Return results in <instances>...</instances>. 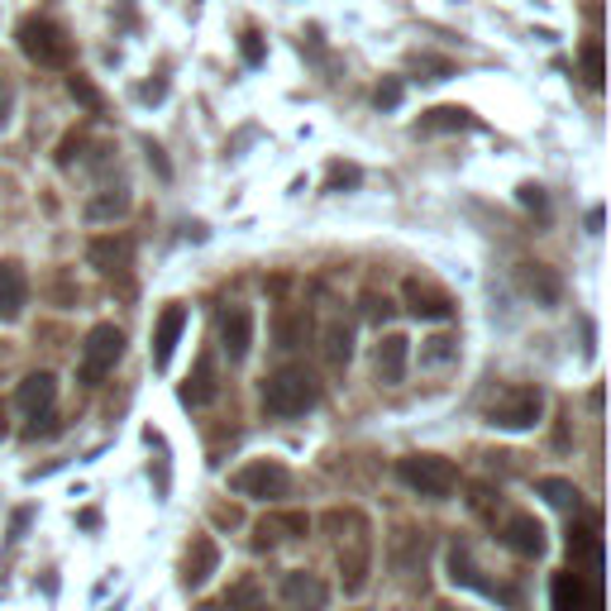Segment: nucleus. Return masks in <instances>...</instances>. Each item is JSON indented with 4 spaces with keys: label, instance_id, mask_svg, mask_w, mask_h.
<instances>
[{
    "label": "nucleus",
    "instance_id": "nucleus-37",
    "mask_svg": "<svg viewBox=\"0 0 611 611\" xmlns=\"http://www.w3.org/2000/svg\"><path fill=\"white\" fill-rule=\"evenodd\" d=\"M72 149H82V139H62V153H58L62 168H72Z\"/></svg>",
    "mask_w": 611,
    "mask_h": 611
},
{
    "label": "nucleus",
    "instance_id": "nucleus-39",
    "mask_svg": "<svg viewBox=\"0 0 611 611\" xmlns=\"http://www.w3.org/2000/svg\"><path fill=\"white\" fill-rule=\"evenodd\" d=\"M602 220H607V216H602V206H592V211H588V230L598 234V230H602Z\"/></svg>",
    "mask_w": 611,
    "mask_h": 611
},
{
    "label": "nucleus",
    "instance_id": "nucleus-30",
    "mask_svg": "<svg viewBox=\"0 0 611 611\" xmlns=\"http://www.w3.org/2000/svg\"><path fill=\"white\" fill-rule=\"evenodd\" d=\"M68 91H72V101H82L87 110H101V91H96L82 72H72V77H68Z\"/></svg>",
    "mask_w": 611,
    "mask_h": 611
},
{
    "label": "nucleus",
    "instance_id": "nucleus-36",
    "mask_svg": "<svg viewBox=\"0 0 611 611\" xmlns=\"http://www.w3.org/2000/svg\"><path fill=\"white\" fill-rule=\"evenodd\" d=\"M239 48H244V62H263V39L253 34V29L244 34V43H239Z\"/></svg>",
    "mask_w": 611,
    "mask_h": 611
},
{
    "label": "nucleus",
    "instance_id": "nucleus-5",
    "mask_svg": "<svg viewBox=\"0 0 611 611\" xmlns=\"http://www.w3.org/2000/svg\"><path fill=\"white\" fill-rule=\"evenodd\" d=\"M230 488L239 497H253V502H282V497L292 492V473H287L278 459H253L230 478Z\"/></svg>",
    "mask_w": 611,
    "mask_h": 611
},
{
    "label": "nucleus",
    "instance_id": "nucleus-17",
    "mask_svg": "<svg viewBox=\"0 0 611 611\" xmlns=\"http://www.w3.org/2000/svg\"><path fill=\"white\" fill-rule=\"evenodd\" d=\"M182 330H187V311L182 306H168V311L158 315V325H153V368L172 363V349H177V340H182Z\"/></svg>",
    "mask_w": 611,
    "mask_h": 611
},
{
    "label": "nucleus",
    "instance_id": "nucleus-13",
    "mask_svg": "<svg viewBox=\"0 0 611 611\" xmlns=\"http://www.w3.org/2000/svg\"><path fill=\"white\" fill-rule=\"evenodd\" d=\"M91 263L106 272V278H130V263H134V239L124 234H106V239H91Z\"/></svg>",
    "mask_w": 611,
    "mask_h": 611
},
{
    "label": "nucleus",
    "instance_id": "nucleus-11",
    "mask_svg": "<svg viewBox=\"0 0 611 611\" xmlns=\"http://www.w3.org/2000/svg\"><path fill=\"white\" fill-rule=\"evenodd\" d=\"M502 540H507V550H517L521 559H540L544 554V525L530 517V511H511V517L502 521Z\"/></svg>",
    "mask_w": 611,
    "mask_h": 611
},
{
    "label": "nucleus",
    "instance_id": "nucleus-12",
    "mask_svg": "<svg viewBox=\"0 0 611 611\" xmlns=\"http://www.w3.org/2000/svg\"><path fill=\"white\" fill-rule=\"evenodd\" d=\"M249 344H253V311L249 306H230V311L220 315V349L230 353V363H244Z\"/></svg>",
    "mask_w": 611,
    "mask_h": 611
},
{
    "label": "nucleus",
    "instance_id": "nucleus-40",
    "mask_svg": "<svg viewBox=\"0 0 611 611\" xmlns=\"http://www.w3.org/2000/svg\"><path fill=\"white\" fill-rule=\"evenodd\" d=\"M0 435H6V415H0Z\"/></svg>",
    "mask_w": 611,
    "mask_h": 611
},
{
    "label": "nucleus",
    "instance_id": "nucleus-2",
    "mask_svg": "<svg viewBox=\"0 0 611 611\" xmlns=\"http://www.w3.org/2000/svg\"><path fill=\"white\" fill-rule=\"evenodd\" d=\"M320 401V382L311 368H278L268 382H263V407L272 415H306Z\"/></svg>",
    "mask_w": 611,
    "mask_h": 611
},
{
    "label": "nucleus",
    "instance_id": "nucleus-1",
    "mask_svg": "<svg viewBox=\"0 0 611 611\" xmlns=\"http://www.w3.org/2000/svg\"><path fill=\"white\" fill-rule=\"evenodd\" d=\"M325 525L340 535V569H344V592L359 598L368 588V564H373V540H368V521L359 511H330Z\"/></svg>",
    "mask_w": 611,
    "mask_h": 611
},
{
    "label": "nucleus",
    "instance_id": "nucleus-25",
    "mask_svg": "<svg viewBox=\"0 0 611 611\" xmlns=\"http://www.w3.org/2000/svg\"><path fill=\"white\" fill-rule=\"evenodd\" d=\"M353 359V325H344V320H330L325 325V363L330 368H344Z\"/></svg>",
    "mask_w": 611,
    "mask_h": 611
},
{
    "label": "nucleus",
    "instance_id": "nucleus-22",
    "mask_svg": "<svg viewBox=\"0 0 611 611\" xmlns=\"http://www.w3.org/2000/svg\"><path fill=\"white\" fill-rule=\"evenodd\" d=\"M306 530H311V517H263L259 530H253V544H259V550H268V544L306 535Z\"/></svg>",
    "mask_w": 611,
    "mask_h": 611
},
{
    "label": "nucleus",
    "instance_id": "nucleus-35",
    "mask_svg": "<svg viewBox=\"0 0 611 611\" xmlns=\"http://www.w3.org/2000/svg\"><path fill=\"white\" fill-rule=\"evenodd\" d=\"M521 206H530V211L544 216V191H540L535 182H525V187H521Z\"/></svg>",
    "mask_w": 611,
    "mask_h": 611
},
{
    "label": "nucleus",
    "instance_id": "nucleus-18",
    "mask_svg": "<svg viewBox=\"0 0 611 611\" xmlns=\"http://www.w3.org/2000/svg\"><path fill=\"white\" fill-rule=\"evenodd\" d=\"M29 301V278L20 263H0V320H20Z\"/></svg>",
    "mask_w": 611,
    "mask_h": 611
},
{
    "label": "nucleus",
    "instance_id": "nucleus-20",
    "mask_svg": "<svg viewBox=\"0 0 611 611\" xmlns=\"http://www.w3.org/2000/svg\"><path fill=\"white\" fill-rule=\"evenodd\" d=\"M216 397H220L216 359H211V353H201V359H197V373H191V378L182 382V401H187V407H211Z\"/></svg>",
    "mask_w": 611,
    "mask_h": 611
},
{
    "label": "nucleus",
    "instance_id": "nucleus-15",
    "mask_svg": "<svg viewBox=\"0 0 611 611\" xmlns=\"http://www.w3.org/2000/svg\"><path fill=\"white\" fill-rule=\"evenodd\" d=\"M216 564H220L216 540H211V535H191V544H187V559H182V583H187V588H201L206 578L216 573Z\"/></svg>",
    "mask_w": 611,
    "mask_h": 611
},
{
    "label": "nucleus",
    "instance_id": "nucleus-41",
    "mask_svg": "<svg viewBox=\"0 0 611 611\" xmlns=\"http://www.w3.org/2000/svg\"><path fill=\"white\" fill-rule=\"evenodd\" d=\"M249 611H268V607H249Z\"/></svg>",
    "mask_w": 611,
    "mask_h": 611
},
{
    "label": "nucleus",
    "instance_id": "nucleus-28",
    "mask_svg": "<svg viewBox=\"0 0 611 611\" xmlns=\"http://www.w3.org/2000/svg\"><path fill=\"white\" fill-rule=\"evenodd\" d=\"M359 182H363V172L353 163H330V172H325V191H349Z\"/></svg>",
    "mask_w": 611,
    "mask_h": 611
},
{
    "label": "nucleus",
    "instance_id": "nucleus-3",
    "mask_svg": "<svg viewBox=\"0 0 611 611\" xmlns=\"http://www.w3.org/2000/svg\"><path fill=\"white\" fill-rule=\"evenodd\" d=\"M14 39H20V53L29 62H39V68H68V62H72V39L62 34L53 20H43V14H29V20H20Z\"/></svg>",
    "mask_w": 611,
    "mask_h": 611
},
{
    "label": "nucleus",
    "instance_id": "nucleus-9",
    "mask_svg": "<svg viewBox=\"0 0 611 611\" xmlns=\"http://www.w3.org/2000/svg\"><path fill=\"white\" fill-rule=\"evenodd\" d=\"M282 602L292 607V611H325L330 607V588H325V578L320 573H306V569H292V573H282Z\"/></svg>",
    "mask_w": 611,
    "mask_h": 611
},
{
    "label": "nucleus",
    "instance_id": "nucleus-31",
    "mask_svg": "<svg viewBox=\"0 0 611 611\" xmlns=\"http://www.w3.org/2000/svg\"><path fill=\"white\" fill-rule=\"evenodd\" d=\"M459 353V340H449V334H435V340L425 344V353H421V363H449Z\"/></svg>",
    "mask_w": 611,
    "mask_h": 611
},
{
    "label": "nucleus",
    "instance_id": "nucleus-16",
    "mask_svg": "<svg viewBox=\"0 0 611 611\" xmlns=\"http://www.w3.org/2000/svg\"><path fill=\"white\" fill-rule=\"evenodd\" d=\"M449 130H482V120L463 106H435L415 120V134H449Z\"/></svg>",
    "mask_w": 611,
    "mask_h": 611
},
{
    "label": "nucleus",
    "instance_id": "nucleus-21",
    "mask_svg": "<svg viewBox=\"0 0 611 611\" xmlns=\"http://www.w3.org/2000/svg\"><path fill=\"white\" fill-rule=\"evenodd\" d=\"M407 359H411V340L407 334H388V340L378 344V382H401L407 378Z\"/></svg>",
    "mask_w": 611,
    "mask_h": 611
},
{
    "label": "nucleus",
    "instance_id": "nucleus-38",
    "mask_svg": "<svg viewBox=\"0 0 611 611\" xmlns=\"http://www.w3.org/2000/svg\"><path fill=\"white\" fill-rule=\"evenodd\" d=\"M149 163H153L158 172H163V177H168V158H163V149H158V143H149Z\"/></svg>",
    "mask_w": 611,
    "mask_h": 611
},
{
    "label": "nucleus",
    "instance_id": "nucleus-32",
    "mask_svg": "<svg viewBox=\"0 0 611 611\" xmlns=\"http://www.w3.org/2000/svg\"><path fill=\"white\" fill-rule=\"evenodd\" d=\"M583 72H588L592 87H602V43H598V39L583 43Z\"/></svg>",
    "mask_w": 611,
    "mask_h": 611
},
{
    "label": "nucleus",
    "instance_id": "nucleus-6",
    "mask_svg": "<svg viewBox=\"0 0 611 611\" xmlns=\"http://www.w3.org/2000/svg\"><path fill=\"white\" fill-rule=\"evenodd\" d=\"M120 353H124V334L116 325H91L87 330V340H82V363H77V378L87 382V388H96L110 368L120 363Z\"/></svg>",
    "mask_w": 611,
    "mask_h": 611
},
{
    "label": "nucleus",
    "instance_id": "nucleus-34",
    "mask_svg": "<svg viewBox=\"0 0 611 611\" xmlns=\"http://www.w3.org/2000/svg\"><path fill=\"white\" fill-rule=\"evenodd\" d=\"M378 106L382 110H397L401 106V82H397V77H388V82L378 87Z\"/></svg>",
    "mask_w": 611,
    "mask_h": 611
},
{
    "label": "nucleus",
    "instance_id": "nucleus-14",
    "mask_svg": "<svg viewBox=\"0 0 611 611\" xmlns=\"http://www.w3.org/2000/svg\"><path fill=\"white\" fill-rule=\"evenodd\" d=\"M449 578H454L459 588H473V592H482V598H511V592H507L502 583L482 578V569L469 559V550H463V544H449Z\"/></svg>",
    "mask_w": 611,
    "mask_h": 611
},
{
    "label": "nucleus",
    "instance_id": "nucleus-27",
    "mask_svg": "<svg viewBox=\"0 0 611 611\" xmlns=\"http://www.w3.org/2000/svg\"><path fill=\"white\" fill-rule=\"evenodd\" d=\"M124 211H130V191H124V187H110V191H101V197L87 206L91 220H120Z\"/></svg>",
    "mask_w": 611,
    "mask_h": 611
},
{
    "label": "nucleus",
    "instance_id": "nucleus-8",
    "mask_svg": "<svg viewBox=\"0 0 611 611\" xmlns=\"http://www.w3.org/2000/svg\"><path fill=\"white\" fill-rule=\"evenodd\" d=\"M401 301H407V311L415 320H449V315H454V297H449L444 287L425 282V278H407V282H401Z\"/></svg>",
    "mask_w": 611,
    "mask_h": 611
},
{
    "label": "nucleus",
    "instance_id": "nucleus-10",
    "mask_svg": "<svg viewBox=\"0 0 611 611\" xmlns=\"http://www.w3.org/2000/svg\"><path fill=\"white\" fill-rule=\"evenodd\" d=\"M53 401H58V378L53 373H29L20 388H14V407L34 421H53Z\"/></svg>",
    "mask_w": 611,
    "mask_h": 611
},
{
    "label": "nucleus",
    "instance_id": "nucleus-7",
    "mask_svg": "<svg viewBox=\"0 0 611 611\" xmlns=\"http://www.w3.org/2000/svg\"><path fill=\"white\" fill-rule=\"evenodd\" d=\"M544 411V392L540 388H507L502 397L488 407V425L497 430H530Z\"/></svg>",
    "mask_w": 611,
    "mask_h": 611
},
{
    "label": "nucleus",
    "instance_id": "nucleus-24",
    "mask_svg": "<svg viewBox=\"0 0 611 611\" xmlns=\"http://www.w3.org/2000/svg\"><path fill=\"white\" fill-rule=\"evenodd\" d=\"M550 602H554V611H592L588 607V588H583V578H578V573H554Z\"/></svg>",
    "mask_w": 611,
    "mask_h": 611
},
{
    "label": "nucleus",
    "instance_id": "nucleus-29",
    "mask_svg": "<svg viewBox=\"0 0 611 611\" xmlns=\"http://www.w3.org/2000/svg\"><path fill=\"white\" fill-rule=\"evenodd\" d=\"M411 68H415V72H425L421 82H444V77H454V62H444V58H430V53H421V58L411 62Z\"/></svg>",
    "mask_w": 611,
    "mask_h": 611
},
{
    "label": "nucleus",
    "instance_id": "nucleus-4",
    "mask_svg": "<svg viewBox=\"0 0 611 611\" xmlns=\"http://www.w3.org/2000/svg\"><path fill=\"white\" fill-rule=\"evenodd\" d=\"M397 478L407 482L411 492L435 497V502L459 488V469L449 459H440V454H407V459H397Z\"/></svg>",
    "mask_w": 611,
    "mask_h": 611
},
{
    "label": "nucleus",
    "instance_id": "nucleus-26",
    "mask_svg": "<svg viewBox=\"0 0 611 611\" xmlns=\"http://www.w3.org/2000/svg\"><path fill=\"white\" fill-rule=\"evenodd\" d=\"M540 497L550 507H559V511H578V507H583V492H578L569 478H540Z\"/></svg>",
    "mask_w": 611,
    "mask_h": 611
},
{
    "label": "nucleus",
    "instance_id": "nucleus-33",
    "mask_svg": "<svg viewBox=\"0 0 611 611\" xmlns=\"http://www.w3.org/2000/svg\"><path fill=\"white\" fill-rule=\"evenodd\" d=\"M363 315H368V320H388V315H392V301L378 297V292H363Z\"/></svg>",
    "mask_w": 611,
    "mask_h": 611
},
{
    "label": "nucleus",
    "instance_id": "nucleus-23",
    "mask_svg": "<svg viewBox=\"0 0 611 611\" xmlns=\"http://www.w3.org/2000/svg\"><path fill=\"white\" fill-rule=\"evenodd\" d=\"M306 340H311V311H306V306H282V315H278V344H282V349H301Z\"/></svg>",
    "mask_w": 611,
    "mask_h": 611
},
{
    "label": "nucleus",
    "instance_id": "nucleus-19",
    "mask_svg": "<svg viewBox=\"0 0 611 611\" xmlns=\"http://www.w3.org/2000/svg\"><path fill=\"white\" fill-rule=\"evenodd\" d=\"M521 287L540 306H559V297H564V282H559V272L550 263H521Z\"/></svg>",
    "mask_w": 611,
    "mask_h": 611
}]
</instances>
